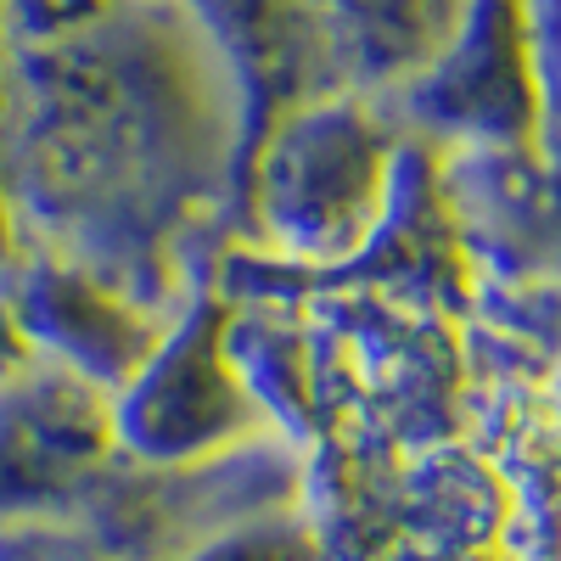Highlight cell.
Segmentation results:
<instances>
[{"mask_svg": "<svg viewBox=\"0 0 561 561\" xmlns=\"http://www.w3.org/2000/svg\"><path fill=\"white\" fill-rule=\"evenodd\" d=\"M472 0H314L325 45L370 79H427Z\"/></svg>", "mask_w": 561, "mask_h": 561, "instance_id": "1", "label": "cell"}]
</instances>
